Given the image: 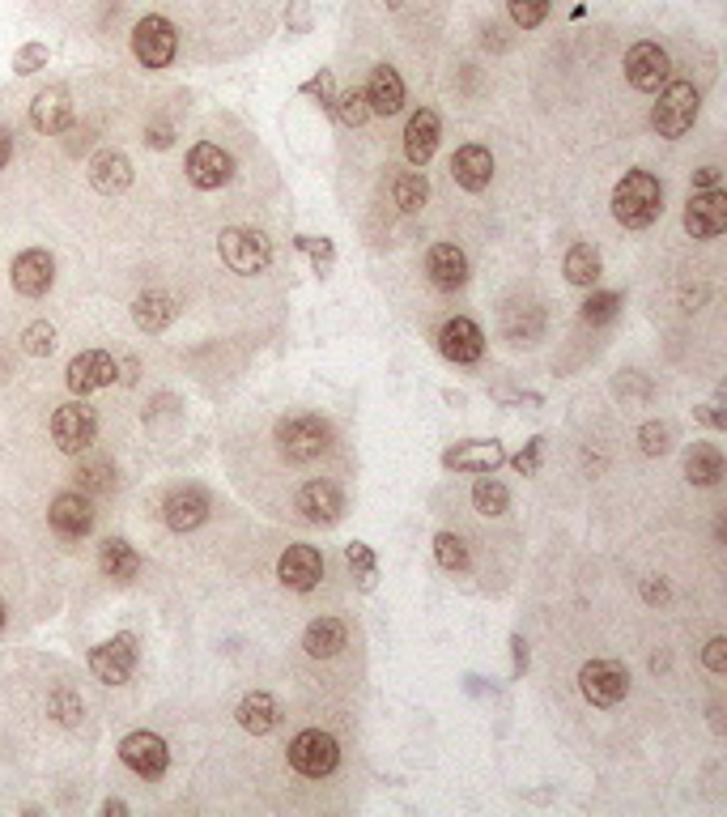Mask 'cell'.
Instances as JSON below:
<instances>
[{"label": "cell", "mask_w": 727, "mask_h": 817, "mask_svg": "<svg viewBox=\"0 0 727 817\" xmlns=\"http://www.w3.org/2000/svg\"><path fill=\"white\" fill-rule=\"evenodd\" d=\"M217 247H221L226 269L242 272V277L264 272L272 260V244L260 235V230H251V226H226V230L217 235Z\"/></svg>", "instance_id": "obj_4"}, {"label": "cell", "mask_w": 727, "mask_h": 817, "mask_svg": "<svg viewBox=\"0 0 727 817\" xmlns=\"http://www.w3.org/2000/svg\"><path fill=\"white\" fill-rule=\"evenodd\" d=\"M426 272H430L434 290H447L451 294V290H459L468 281V256L456 244H434L426 251Z\"/></svg>", "instance_id": "obj_23"}, {"label": "cell", "mask_w": 727, "mask_h": 817, "mask_svg": "<svg viewBox=\"0 0 727 817\" xmlns=\"http://www.w3.org/2000/svg\"><path fill=\"white\" fill-rule=\"evenodd\" d=\"M638 438H643L646 456H664V452L673 447V431H668L664 422H646L643 431H638Z\"/></svg>", "instance_id": "obj_42"}, {"label": "cell", "mask_w": 727, "mask_h": 817, "mask_svg": "<svg viewBox=\"0 0 727 817\" xmlns=\"http://www.w3.org/2000/svg\"><path fill=\"white\" fill-rule=\"evenodd\" d=\"M85 486H94V490H107V464H94V468H85Z\"/></svg>", "instance_id": "obj_51"}, {"label": "cell", "mask_w": 727, "mask_h": 817, "mask_svg": "<svg viewBox=\"0 0 727 817\" xmlns=\"http://www.w3.org/2000/svg\"><path fill=\"white\" fill-rule=\"evenodd\" d=\"M617 307H621L617 290H600V294H592L588 307H583V320H588V324H609V320L617 316Z\"/></svg>", "instance_id": "obj_39"}, {"label": "cell", "mask_w": 727, "mask_h": 817, "mask_svg": "<svg viewBox=\"0 0 727 817\" xmlns=\"http://www.w3.org/2000/svg\"><path fill=\"white\" fill-rule=\"evenodd\" d=\"M115 375H120V366H115V358L107 350H85V354H77L69 362V387L77 396L107 387V383H115Z\"/></svg>", "instance_id": "obj_19"}, {"label": "cell", "mask_w": 727, "mask_h": 817, "mask_svg": "<svg viewBox=\"0 0 727 817\" xmlns=\"http://www.w3.org/2000/svg\"><path fill=\"white\" fill-rule=\"evenodd\" d=\"M336 763H341V745H336V736L323 733V728H307V733H298L290 741V766L298 775H307V779L332 775Z\"/></svg>", "instance_id": "obj_5"}, {"label": "cell", "mask_w": 727, "mask_h": 817, "mask_svg": "<svg viewBox=\"0 0 727 817\" xmlns=\"http://www.w3.org/2000/svg\"><path fill=\"white\" fill-rule=\"evenodd\" d=\"M515 468H519L523 477H528V473H537L540 468V438H532V443H528V452H519V456H515Z\"/></svg>", "instance_id": "obj_47"}, {"label": "cell", "mask_w": 727, "mask_h": 817, "mask_svg": "<svg viewBox=\"0 0 727 817\" xmlns=\"http://www.w3.org/2000/svg\"><path fill=\"white\" fill-rule=\"evenodd\" d=\"M451 179L464 192H485L494 179V154L485 145H459L451 158Z\"/></svg>", "instance_id": "obj_24"}, {"label": "cell", "mask_w": 727, "mask_h": 817, "mask_svg": "<svg viewBox=\"0 0 727 817\" xmlns=\"http://www.w3.org/2000/svg\"><path fill=\"white\" fill-rule=\"evenodd\" d=\"M188 179L191 188L200 192H217L226 188L230 179H235V158L214 145V141H200V145H191L188 149Z\"/></svg>", "instance_id": "obj_9"}, {"label": "cell", "mask_w": 727, "mask_h": 817, "mask_svg": "<svg viewBox=\"0 0 727 817\" xmlns=\"http://www.w3.org/2000/svg\"><path fill=\"white\" fill-rule=\"evenodd\" d=\"M22 345H27V354L48 358L55 350V328L43 324V320H39V324H30L27 332H22Z\"/></svg>", "instance_id": "obj_41"}, {"label": "cell", "mask_w": 727, "mask_h": 817, "mask_svg": "<svg viewBox=\"0 0 727 817\" xmlns=\"http://www.w3.org/2000/svg\"><path fill=\"white\" fill-rule=\"evenodd\" d=\"M511 648H515V673H519V669H528V643H523V639L515 634Z\"/></svg>", "instance_id": "obj_52"}, {"label": "cell", "mask_w": 727, "mask_h": 817, "mask_svg": "<svg viewBox=\"0 0 727 817\" xmlns=\"http://www.w3.org/2000/svg\"><path fill=\"white\" fill-rule=\"evenodd\" d=\"M579 690H583V699L592 707H613V703H621L630 694V673L617 660H588L579 669Z\"/></svg>", "instance_id": "obj_7"}, {"label": "cell", "mask_w": 727, "mask_h": 817, "mask_svg": "<svg viewBox=\"0 0 727 817\" xmlns=\"http://www.w3.org/2000/svg\"><path fill=\"white\" fill-rule=\"evenodd\" d=\"M438 133H443V124H438V115L430 107L413 111L408 124H404V158L413 166H426L434 158V149H438Z\"/></svg>", "instance_id": "obj_22"}, {"label": "cell", "mask_w": 727, "mask_h": 817, "mask_svg": "<svg viewBox=\"0 0 727 817\" xmlns=\"http://www.w3.org/2000/svg\"><path fill=\"white\" fill-rule=\"evenodd\" d=\"M98 567H103V575L115 579V583H128V579H136V571H141V554H136L124 537H111V541H103V549H98Z\"/></svg>", "instance_id": "obj_30"}, {"label": "cell", "mask_w": 727, "mask_h": 817, "mask_svg": "<svg viewBox=\"0 0 727 817\" xmlns=\"http://www.w3.org/2000/svg\"><path fill=\"white\" fill-rule=\"evenodd\" d=\"M307 94H320V103L328 111H332V99H336V90H332V73H328V69H323L320 77H315V82H307Z\"/></svg>", "instance_id": "obj_46"}, {"label": "cell", "mask_w": 727, "mask_h": 817, "mask_svg": "<svg viewBox=\"0 0 727 817\" xmlns=\"http://www.w3.org/2000/svg\"><path fill=\"white\" fill-rule=\"evenodd\" d=\"M694 188H719V166H702V170H694Z\"/></svg>", "instance_id": "obj_50"}, {"label": "cell", "mask_w": 727, "mask_h": 817, "mask_svg": "<svg viewBox=\"0 0 727 817\" xmlns=\"http://www.w3.org/2000/svg\"><path fill=\"white\" fill-rule=\"evenodd\" d=\"M345 562H350L353 571H357V579H362V588L371 592V588H375V554H371L366 545L353 541L350 549H345Z\"/></svg>", "instance_id": "obj_40"}, {"label": "cell", "mask_w": 727, "mask_h": 817, "mask_svg": "<svg viewBox=\"0 0 727 817\" xmlns=\"http://www.w3.org/2000/svg\"><path fill=\"white\" fill-rule=\"evenodd\" d=\"M724 452L715 447V443H694L689 452H685V477H689V486H719L724 482Z\"/></svg>", "instance_id": "obj_29"}, {"label": "cell", "mask_w": 727, "mask_h": 817, "mask_svg": "<svg viewBox=\"0 0 727 817\" xmlns=\"http://www.w3.org/2000/svg\"><path fill=\"white\" fill-rule=\"evenodd\" d=\"M120 758L128 771H136L141 779H158L166 763H170V749H166V741L158 733H149V728H141V733H128L120 741Z\"/></svg>", "instance_id": "obj_12"}, {"label": "cell", "mask_w": 727, "mask_h": 817, "mask_svg": "<svg viewBox=\"0 0 727 817\" xmlns=\"http://www.w3.org/2000/svg\"><path fill=\"white\" fill-rule=\"evenodd\" d=\"M660 214H664V184L651 170H625V179L613 188V218L625 230H646Z\"/></svg>", "instance_id": "obj_1"}, {"label": "cell", "mask_w": 727, "mask_h": 817, "mask_svg": "<svg viewBox=\"0 0 727 817\" xmlns=\"http://www.w3.org/2000/svg\"><path fill=\"white\" fill-rule=\"evenodd\" d=\"M277 579L290 588V592H311L320 588L323 579V554L315 545H290L277 562Z\"/></svg>", "instance_id": "obj_15"}, {"label": "cell", "mask_w": 727, "mask_h": 817, "mask_svg": "<svg viewBox=\"0 0 727 817\" xmlns=\"http://www.w3.org/2000/svg\"><path fill=\"white\" fill-rule=\"evenodd\" d=\"M685 230L694 239H715L727 230V192L719 188H702L689 196L685 205Z\"/></svg>", "instance_id": "obj_13"}, {"label": "cell", "mask_w": 727, "mask_h": 817, "mask_svg": "<svg viewBox=\"0 0 727 817\" xmlns=\"http://www.w3.org/2000/svg\"><path fill=\"white\" fill-rule=\"evenodd\" d=\"M52 281H55L52 251L30 247V251H22V256L13 260V290H18V294H27V299H43V294L52 290Z\"/></svg>", "instance_id": "obj_18"}, {"label": "cell", "mask_w": 727, "mask_h": 817, "mask_svg": "<svg viewBox=\"0 0 727 817\" xmlns=\"http://www.w3.org/2000/svg\"><path fill=\"white\" fill-rule=\"evenodd\" d=\"M345 643H350V627L341 618H315L307 627V634H302V648H307V655H315V660H332Z\"/></svg>", "instance_id": "obj_28"}, {"label": "cell", "mask_w": 727, "mask_h": 817, "mask_svg": "<svg viewBox=\"0 0 727 817\" xmlns=\"http://www.w3.org/2000/svg\"><path fill=\"white\" fill-rule=\"evenodd\" d=\"M239 728L251 736H264L277 728V703H272V694L264 690H251L247 699L239 703Z\"/></svg>", "instance_id": "obj_31"}, {"label": "cell", "mask_w": 727, "mask_h": 817, "mask_svg": "<svg viewBox=\"0 0 727 817\" xmlns=\"http://www.w3.org/2000/svg\"><path fill=\"white\" fill-rule=\"evenodd\" d=\"M396 205H401L404 214H417L426 200H430V184H426V175L422 170H404L396 175Z\"/></svg>", "instance_id": "obj_35"}, {"label": "cell", "mask_w": 727, "mask_h": 817, "mask_svg": "<svg viewBox=\"0 0 727 817\" xmlns=\"http://www.w3.org/2000/svg\"><path fill=\"white\" fill-rule=\"evenodd\" d=\"M30 124L39 128V133H64L69 124H73V103H69V90L64 85H52V90H43L39 99H34V107H30Z\"/></svg>", "instance_id": "obj_25"}, {"label": "cell", "mask_w": 727, "mask_h": 817, "mask_svg": "<svg viewBox=\"0 0 727 817\" xmlns=\"http://www.w3.org/2000/svg\"><path fill=\"white\" fill-rule=\"evenodd\" d=\"M52 532L55 537H64V541H81L90 528H94V511H90V498L77 490H64L52 498Z\"/></svg>", "instance_id": "obj_17"}, {"label": "cell", "mask_w": 727, "mask_h": 817, "mask_svg": "<svg viewBox=\"0 0 727 817\" xmlns=\"http://www.w3.org/2000/svg\"><path fill=\"white\" fill-rule=\"evenodd\" d=\"M13 69H18L22 77L39 73V69H48V48H43V43H27V48H18V55H13Z\"/></svg>", "instance_id": "obj_43"}, {"label": "cell", "mask_w": 727, "mask_h": 817, "mask_svg": "<svg viewBox=\"0 0 727 817\" xmlns=\"http://www.w3.org/2000/svg\"><path fill=\"white\" fill-rule=\"evenodd\" d=\"M175 320V299L170 294H141V299L133 302V324L141 328V332H162V328Z\"/></svg>", "instance_id": "obj_33"}, {"label": "cell", "mask_w": 727, "mask_h": 817, "mask_svg": "<svg viewBox=\"0 0 727 817\" xmlns=\"http://www.w3.org/2000/svg\"><path fill=\"white\" fill-rule=\"evenodd\" d=\"M507 9L519 30H537L549 18V0H507Z\"/></svg>", "instance_id": "obj_38"}, {"label": "cell", "mask_w": 727, "mask_h": 817, "mask_svg": "<svg viewBox=\"0 0 727 817\" xmlns=\"http://www.w3.org/2000/svg\"><path fill=\"white\" fill-rule=\"evenodd\" d=\"M9 158H13V136L0 128V170L9 166Z\"/></svg>", "instance_id": "obj_54"}, {"label": "cell", "mask_w": 727, "mask_h": 817, "mask_svg": "<svg viewBox=\"0 0 727 817\" xmlns=\"http://www.w3.org/2000/svg\"><path fill=\"white\" fill-rule=\"evenodd\" d=\"M332 447V426L315 413H294L285 422H277V452L290 464H311L328 456Z\"/></svg>", "instance_id": "obj_2"}, {"label": "cell", "mask_w": 727, "mask_h": 817, "mask_svg": "<svg viewBox=\"0 0 727 817\" xmlns=\"http://www.w3.org/2000/svg\"><path fill=\"white\" fill-rule=\"evenodd\" d=\"M52 707H64V715H60L64 724H73V720H77V715H81V703H77V699H73V694H55Z\"/></svg>", "instance_id": "obj_48"}, {"label": "cell", "mask_w": 727, "mask_h": 817, "mask_svg": "<svg viewBox=\"0 0 727 817\" xmlns=\"http://www.w3.org/2000/svg\"><path fill=\"white\" fill-rule=\"evenodd\" d=\"M472 507H477L481 516H507V511H511V490H507L502 482H494V477H481V482L472 486Z\"/></svg>", "instance_id": "obj_34"}, {"label": "cell", "mask_w": 727, "mask_h": 817, "mask_svg": "<svg viewBox=\"0 0 727 817\" xmlns=\"http://www.w3.org/2000/svg\"><path fill=\"white\" fill-rule=\"evenodd\" d=\"M643 597L651 600V604H655V600H668V583H655V579H651L643 588Z\"/></svg>", "instance_id": "obj_53"}, {"label": "cell", "mask_w": 727, "mask_h": 817, "mask_svg": "<svg viewBox=\"0 0 727 817\" xmlns=\"http://www.w3.org/2000/svg\"><path fill=\"white\" fill-rule=\"evenodd\" d=\"M133 669H136L133 634H115V639L98 643V648L90 652V673L103 681V685H124V681L133 678Z\"/></svg>", "instance_id": "obj_11"}, {"label": "cell", "mask_w": 727, "mask_h": 817, "mask_svg": "<svg viewBox=\"0 0 727 817\" xmlns=\"http://www.w3.org/2000/svg\"><path fill=\"white\" fill-rule=\"evenodd\" d=\"M298 247L311 256V265H315L320 272L332 265V244H328V239H311V235H302V239H298Z\"/></svg>", "instance_id": "obj_44"}, {"label": "cell", "mask_w": 727, "mask_h": 817, "mask_svg": "<svg viewBox=\"0 0 727 817\" xmlns=\"http://www.w3.org/2000/svg\"><path fill=\"white\" fill-rule=\"evenodd\" d=\"M362 94H366V107H371V115H396V111L404 107V82H401V73H396L392 64H378Z\"/></svg>", "instance_id": "obj_27"}, {"label": "cell", "mask_w": 727, "mask_h": 817, "mask_svg": "<svg viewBox=\"0 0 727 817\" xmlns=\"http://www.w3.org/2000/svg\"><path fill=\"white\" fill-rule=\"evenodd\" d=\"M294 507L307 524H336L341 511H345V498H341V490H336L332 482H307V486L298 490Z\"/></svg>", "instance_id": "obj_21"}, {"label": "cell", "mask_w": 727, "mask_h": 817, "mask_svg": "<svg viewBox=\"0 0 727 817\" xmlns=\"http://www.w3.org/2000/svg\"><path fill=\"white\" fill-rule=\"evenodd\" d=\"M90 184L103 192V196L128 192V184H133V163H128V154H120V149L94 154V158H90Z\"/></svg>", "instance_id": "obj_26"}, {"label": "cell", "mask_w": 727, "mask_h": 817, "mask_svg": "<svg viewBox=\"0 0 727 817\" xmlns=\"http://www.w3.org/2000/svg\"><path fill=\"white\" fill-rule=\"evenodd\" d=\"M668 69H673V60H668V52L660 43H634L625 52V77L643 94H660L664 82H668Z\"/></svg>", "instance_id": "obj_10"}, {"label": "cell", "mask_w": 727, "mask_h": 817, "mask_svg": "<svg viewBox=\"0 0 727 817\" xmlns=\"http://www.w3.org/2000/svg\"><path fill=\"white\" fill-rule=\"evenodd\" d=\"M507 461V447L498 438H472V443H456L451 452H443V464L456 473H494Z\"/></svg>", "instance_id": "obj_20"}, {"label": "cell", "mask_w": 727, "mask_h": 817, "mask_svg": "<svg viewBox=\"0 0 727 817\" xmlns=\"http://www.w3.org/2000/svg\"><path fill=\"white\" fill-rule=\"evenodd\" d=\"M94 435H98V417H94V408L85 405V401H69V405L55 408L52 438L60 452L77 456V452H85L94 443Z\"/></svg>", "instance_id": "obj_8"}, {"label": "cell", "mask_w": 727, "mask_h": 817, "mask_svg": "<svg viewBox=\"0 0 727 817\" xmlns=\"http://www.w3.org/2000/svg\"><path fill=\"white\" fill-rule=\"evenodd\" d=\"M145 141H149L154 149H166V145L175 141V133H170V124H154V128H145Z\"/></svg>", "instance_id": "obj_49"}, {"label": "cell", "mask_w": 727, "mask_h": 817, "mask_svg": "<svg viewBox=\"0 0 727 817\" xmlns=\"http://www.w3.org/2000/svg\"><path fill=\"white\" fill-rule=\"evenodd\" d=\"M438 350H443L447 362H456V366H472L485 354V332L468 316H456V320H447V324L438 328Z\"/></svg>", "instance_id": "obj_14"}, {"label": "cell", "mask_w": 727, "mask_h": 817, "mask_svg": "<svg viewBox=\"0 0 727 817\" xmlns=\"http://www.w3.org/2000/svg\"><path fill=\"white\" fill-rule=\"evenodd\" d=\"M702 664H706L710 673H727V639H710L706 652H702Z\"/></svg>", "instance_id": "obj_45"}, {"label": "cell", "mask_w": 727, "mask_h": 817, "mask_svg": "<svg viewBox=\"0 0 727 817\" xmlns=\"http://www.w3.org/2000/svg\"><path fill=\"white\" fill-rule=\"evenodd\" d=\"M698 107H702V94L694 90V82H673L660 90V103L651 107V128L660 136H685L694 128V120H698Z\"/></svg>", "instance_id": "obj_3"}, {"label": "cell", "mask_w": 727, "mask_h": 817, "mask_svg": "<svg viewBox=\"0 0 727 817\" xmlns=\"http://www.w3.org/2000/svg\"><path fill=\"white\" fill-rule=\"evenodd\" d=\"M562 272L570 286H583V290H592L595 281H600V251L592 244H574L565 251L562 260Z\"/></svg>", "instance_id": "obj_32"}, {"label": "cell", "mask_w": 727, "mask_h": 817, "mask_svg": "<svg viewBox=\"0 0 727 817\" xmlns=\"http://www.w3.org/2000/svg\"><path fill=\"white\" fill-rule=\"evenodd\" d=\"M162 519H166L170 532H191V528H200V524L209 519V494L200 490V486H179V490H170L166 494V503H162Z\"/></svg>", "instance_id": "obj_16"}, {"label": "cell", "mask_w": 727, "mask_h": 817, "mask_svg": "<svg viewBox=\"0 0 727 817\" xmlns=\"http://www.w3.org/2000/svg\"><path fill=\"white\" fill-rule=\"evenodd\" d=\"M175 52H179V34L162 13H149V18L136 22L133 55L141 60V69H166L175 60Z\"/></svg>", "instance_id": "obj_6"}, {"label": "cell", "mask_w": 727, "mask_h": 817, "mask_svg": "<svg viewBox=\"0 0 727 817\" xmlns=\"http://www.w3.org/2000/svg\"><path fill=\"white\" fill-rule=\"evenodd\" d=\"M434 558H438V567H447V571H468V545H464V537H456V532H438V537H434Z\"/></svg>", "instance_id": "obj_36"}, {"label": "cell", "mask_w": 727, "mask_h": 817, "mask_svg": "<svg viewBox=\"0 0 727 817\" xmlns=\"http://www.w3.org/2000/svg\"><path fill=\"white\" fill-rule=\"evenodd\" d=\"M0 630H4V604H0Z\"/></svg>", "instance_id": "obj_55"}, {"label": "cell", "mask_w": 727, "mask_h": 817, "mask_svg": "<svg viewBox=\"0 0 727 817\" xmlns=\"http://www.w3.org/2000/svg\"><path fill=\"white\" fill-rule=\"evenodd\" d=\"M332 111L341 115V124H350V128H362L366 120H371V107H366V94L362 90H345V94H336L332 99Z\"/></svg>", "instance_id": "obj_37"}]
</instances>
